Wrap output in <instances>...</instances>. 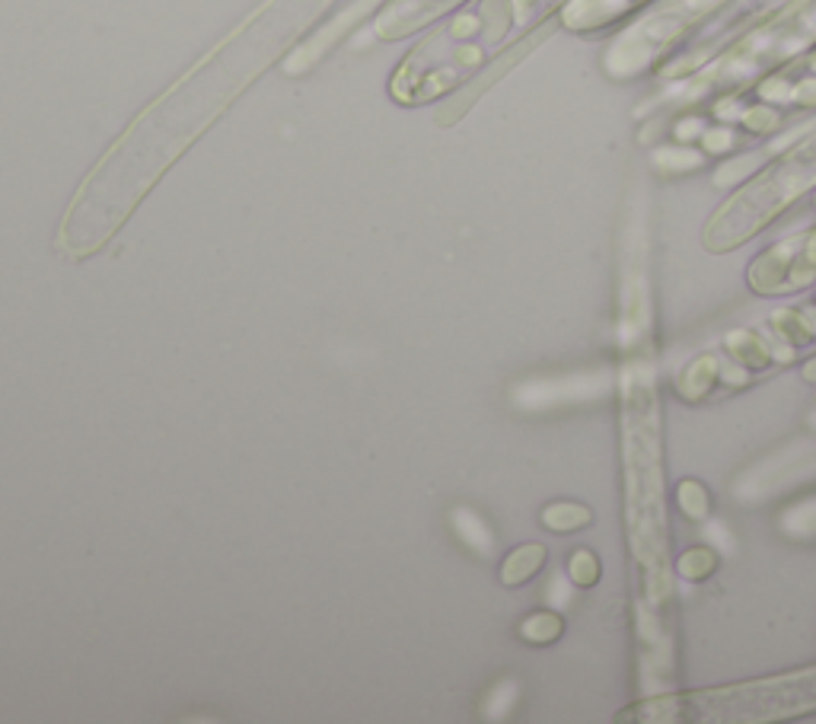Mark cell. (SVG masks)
Here are the masks:
<instances>
[{
	"label": "cell",
	"mask_w": 816,
	"mask_h": 724,
	"mask_svg": "<svg viewBox=\"0 0 816 724\" xmlns=\"http://www.w3.org/2000/svg\"><path fill=\"white\" fill-rule=\"evenodd\" d=\"M326 3L328 0H275L237 39L204 61L144 119H137V125L124 134L119 147L83 185L64 224V250L71 256L96 253L122 227L124 217L160 179V172L185 150V144L207 129V122L237 96V89H243L265 64H272Z\"/></svg>",
	"instance_id": "1"
}]
</instances>
